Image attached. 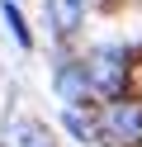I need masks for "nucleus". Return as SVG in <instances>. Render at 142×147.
I'll list each match as a JSON object with an SVG mask.
<instances>
[{
    "label": "nucleus",
    "instance_id": "nucleus-1",
    "mask_svg": "<svg viewBox=\"0 0 142 147\" xmlns=\"http://www.w3.org/2000/svg\"><path fill=\"white\" fill-rule=\"evenodd\" d=\"M95 123V142H109V147H133L142 138V95H118V100H104L100 119Z\"/></svg>",
    "mask_w": 142,
    "mask_h": 147
},
{
    "label": "nucleus",
    "instance_id": "nucleus-2",
    "mask_svg": "<svg viewBox=\"0 0 142 147\" xmlns=\"http://www.w3.org/2000/svg\"><path fill=\"white\" fill-rule=\"evenodd\" d=\"M81 71H85L90 95H100V100H118V95H128V52H118V48H100V52H90V62H81Z\"/></svg>",
    "mask_w": 142,
    "mask_h": 147
},
{
    "label": "nucleus",
    "instance_id": "nucleus-3",
    "mask_svg": "<svg viewBox=\"0 0 142 147\" xmlns=\"http://www.w3.org/2000/svg\"><path fill=\"white\" fill-rule=\"evenodd\" d=\"M5 147H52V133L38 119H9L5 123Z\"/></svg>",
    "mask_w": 142,
    "mask_h": 147
},
{
    "label": "nucleus",
    "instance_id": "nucleus-4",
    "mask_svg": "<svg viewBox=\"0 0 142 147\" xmlns=\"http://www.w3.org/2000/svg\"><path fill=\"white\" fill-rule=\"evenodd\" d=\"M85 19V0H47V24L57 29V38H71Z\"/></svg>",
    "mask_w": 142,
    "mask_h": 147
},
{
    "label": "nucleus",
    "instance_id": "nucleus-5",
    "mask_svg": "<svg viewBox=\"0 0 142 147\" xmlns=\"http://www.w3.org/2000/svg\"><path fill=\"white\" fill-rule=\"evenodd\" d=\"M57 95L66 100V105H85V95H90V86H85V71L81 62H66V67H57Z\"/></svg>",
    "mask_w": 142,
    "mask_h": 147
},
{
    "label": "nucleus",
    "instance_id": "nucleus-6",
    "mask_svg": "<svg viewBox=\"0 0 142 147\" xmlns=\"http://www.w3.org/2000/svg\"><path fill=\"white\" fill-rule=\"evenodd\" d=\"M0 14H5V24H9V33H14V43L19 48H33V33H28V19L14 10V0H5L0 5Z\"/></svg>",
    "mask_w": 142,
    "mask_h": 147
},
{
    "label": "nucleus",
    "instance_id": "nucleus-7",
    "mask_svg": "<svg viewBox=\"0 0 142 147\" xmlns=\"http://www.w3.org/2000/svg\"><path fill=\"white\" fill-rule=\"evenodd\" d=\"M62 123H66V133H71V138H81V142H95V123L81 114V109H66V119H62Z\"/></svg>",
    "mask_w": 142,
    "mask_h": 147
},
{
    "label": "nucleus",
    "instance_id": "nucleus-8",
    "mask_svg": "<svg viewBox=\"0 0 142 147\" xmlns=\"http://www.w3.org/2000/svg\"><path fill=\"white\" fill-rule=\"evenodd\" d=\"M133 147H142V138H137V142H133Z\"/></svg>",
    "mask_w": 142,
    "mask_h": 147
}]
</instances>
